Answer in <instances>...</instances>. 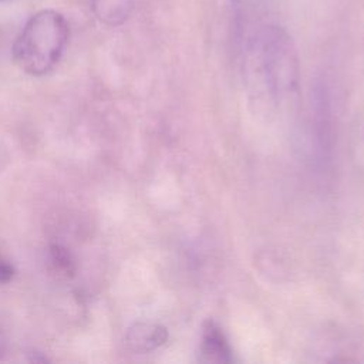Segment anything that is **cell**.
I'll use <instances>...</instances> for the list:
<instances>
[{
  "instance_id": "4",
  "label": "cell",
  "mask_w": 364,
  "mask_h": 364,
  "mask_svg": "<svg viewBox=\"0 0 364 364\" xmlns=\"http://www.w3.org/2000/svg\"><path fill=\"white\" fill-rule=\"evenodd\" d=\"M168 340V330L156 323H135L125 336L128 347L135 353H149L162 347Z\"/></svg>"
},
{
  "instance_id": "7",
  "label": "cell",
  "mask_w": 364,
  "mask_h": 364,
  "mask_svg": "<svg viewBox=\"0 0 364 364\" xmlns=\"http://www.w3.org/2000/svg\"><path fill=\"white\" fill-rule=\"evenodd\" d=\"M13 277V267L0 259V283H9Z\"/></svg>"
},
{
  "instance_id": "1",
  "label": "cell",
  "mask_w": 364,
  "mask_h": 364,
  "mask_svg": "<svg viewBox=\"0 0 364 364\" xmlns=\"http://www.w3.org/2000/svg\"><path fill=\"white\" fill-rule=\"evenodd\" d=\"M243 73L247 91L256 102L277 105L296 94L300 61L291 36L274 24L259 27L247 38Z\"/></svg>"
},
{
  "instance_id": "5",
  "label": "cell",
  "mask_w": 364,
  "mask_h": 364,
  "mask_svg": "<svg viewBox=\"0 0 364 364\" xmlns=\"http://www.w3.org/2000/svg\"><path fill=\"white\" fill-rule=\"evenodd\" d=\"M91 9L101 23L121 26L134 11V0H92Z\"/></svg>"
},
{
  "instance_id": "8",
  "label": "cell",
  "mask_w": 364,
  "mask_h": 364,
  "mask_svg": "<svg viewBox=\"0 0 364 364\" xmlns=\"http://www.w3.org/2000/svg\"><path fill=\"white\" fill-rule=\"evenodd\" d=\"M4 348H6V338H4V334L0 331V357L4 353Z\"/></svg>"
},
{
  "instance_id": "3",
  "label": "cell",
  "mask_w": 364,
  "mask_h": 364,
  "mask_svg": "<svg viewBox=\"0 0 364 364\" xmlns=\"http://www.w3.org/2000/svg\"><path fill=\"white\" fill-rule=\"evenodd\" d=\"M200 360L205 363H230L232 350L222 331V328L213 321L208 320L202 326Z\"/></svg>"
},
{
  "instance_id": "6",
  "label": "cell",
  "mask_w": 364,
  "mask_h": 364,
  "mask_svg": "<svg viewBox=\"0 0 364 364\" xmlns=\"http://www.w3.org/2000/svg\"><path fill=\"white\" fill-rule=\"evenodd\" d=\"M50 260L51 266L58 274L64 277H73L75 273V263L70 253V250L58 243H53L50 246Z\"/></svg>"
},
{
  "instance_id": "2",
  "label": "cell",
  "mask_w": 364,
  "mask_h": 364,
  "mask_svg": "<svg viewBox=\"0 0 364 364\" xmlns=\"http://www.w3.org/2000/svg\"><path fill=\"white\" fill-rule=\"evenodd\" d=\"M70 37L64 16L55 10H41L31 16L13 44L16 64L30 75L50 73L61 60Z\"/></svg>"
}]
</instances>
